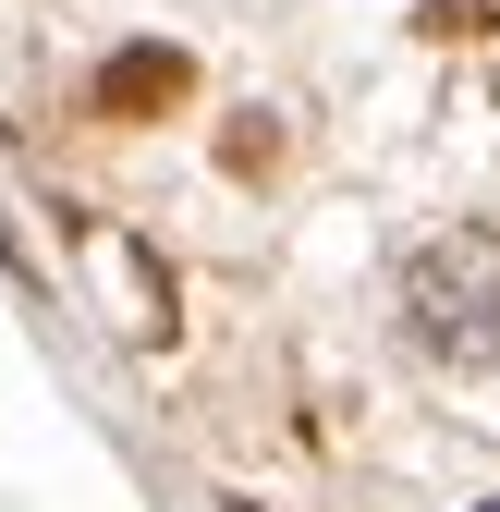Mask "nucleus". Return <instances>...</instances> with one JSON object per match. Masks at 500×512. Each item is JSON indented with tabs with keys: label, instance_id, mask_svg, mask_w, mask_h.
<instances>
[{
	"label": "nucleus",
	"instance_id": "obj_1",
	"mask_svg": "<svg viewBox=\"0 0 500 512\" xmlns=\"http://www.w3.org/2000/svg\"><path fill=\"white\" fill-rule=\"evenodd\" d=\"M171 98H183V61H171V49L110 61V110H171Z\"/></svg>",
	"mask_w": 500,
	"mask_h": 512
}]
</instances>
